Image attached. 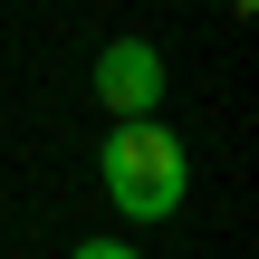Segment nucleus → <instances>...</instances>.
<instances>
[{
	"instance_id": "f257e3e1",
	"label": "nucleus",
	"mask_w": 259,
	"mask_h": 259,
	"mask_svg": "<svg viewBox=\"0 0 259 259\" xmlns=\"http://www.w3.org/2000/svg\"><path fill=\"white\" fill-rule=\"evenodd\" d=\"M96 183H106V202L125 221H173L183 192H192V154H183V135L163 115H125V125H106Z\"/></svg>"
},
{
	"instance_id": "f03ea898",
	"label": "nucleus",
	"mask_w": 259,
	"mask_h": 259,
	"mask_svg": "<svg viewBox=\"0 0 259 259\" xmlns=\"http://www.w3.org/2000/svg\"><path fill=\"white\" fill-rule=\"evenodd\" d=\"M96 106L125 125V115H154L163 106V48L154 38H106L96 48Z\"/></svg>"
},
{
	"instance_id": "7ed1b4c3",
	"label": "nucleus",
	"mask_w": 259,
	"mask_h": 259,
	"mask_svg": "<svg viewBox=\"0 0 259 259\" xmlns=\"http://www.w3.org/2000/svg\"><path fill=\"white\" fill-rule=\"evenodd\" d=\"M67 259H144V250H135V240H77Z\"/></svg>"
}]
</instances>
